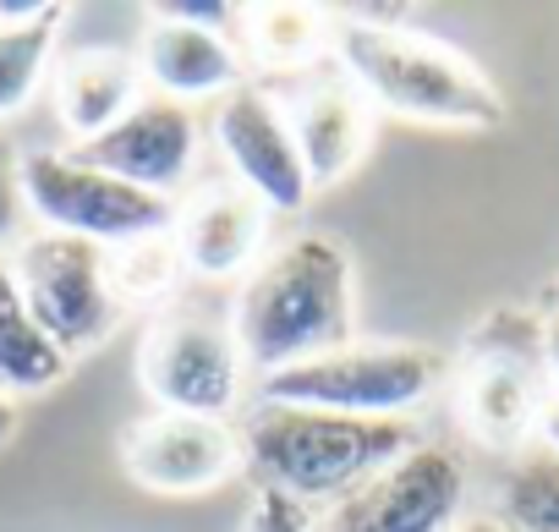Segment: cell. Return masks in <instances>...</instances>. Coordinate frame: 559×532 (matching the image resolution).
Listing matches in <instances>:
<instances>
[{
    "instance_id": "obj_1",
    "label": "cell",
    "mask_w": 559,
    "mask_h": 532,
    "mask_svg": "<svg viewBox=\"0 0 559 532\" xmlns=\"http://www.w3.org/2000/svg\"><path fill=\"white\" fill-rule=\"evenodd\" d=\"M357 286L352 252L335 236H292L269 247L236 286L230 335L258 379L352 346Z\"/></svg>"
},
{
    "instance_id": "obj_2",
    "label": "cell",
    "mask_w": 559,
    "mask_h": 532,
    "mask_svg": "<svg viewBox=\"0 0 559 532\" xmlns=\"http://www.w3.org/2000/svg\"><path fill=\"white\" fill-rule=\"evenodd\" d=\"M335 67L357 83L373 110L428 121V127H499L504 99L488 72L417 28L379 23V17H341L335 23Z\"/></svg>"
},
{
    "instance_id": "obj_3",
    "label": "cell",
    "mask_w": 559,
    "mask_h": 532,
    "mask_svg": "<svg viewBox=\"0 0 559 532\" xmlns=\"http://www.w3.org/2000/svg\"><path fill=\"white\" fill-rule=\"evenodd\" d=\"M417 439L423 434L406 417H341L313 406L258 401V412L241 423V461L263 477V488H280L302 505L313 499L335 505Z\"/></svg>"
},
{
    "instance_id": "obj_4",
    "label": "cell",
    "mask_w": 559,
    "mask_h": 532,
    "mask_svg": "<svg viewBox=\"0 0 559 532\" xmlns=\"http://www.w3.org/2000/svg\"><path fill=\"white\" fill-rule=\"evenodd\" d=\"M450 363L428 346H341L313 363L280 368L258 379V401L269 406H313V412H341V417H406L444 385Z\"/></svg>"
},
{
    "instance_id": "obj_5",
    "label": "cell",
    "mask_w": 559,
    "mask_h": 532,
    "mask_svg": "<svg viewBox=\"0 0 559 532\" xmlns=\"http://www.w3.org/2000/svg\"><path fill=\"white\" fill-rule=\"evenodd\" d=\"M23 203L45 230L99 241V247H121V241H138V236L176 230V198L143 192V187L78 159L72 149L23 154Z\"/></svg>"
},
{
    "instance_id": "obj_6",
    "label": "cell",
    "mask_w": 559,
    "mask_h": 532,
    "mask_svg": "<svg viewBox=\"0 0 559 532\" xmlns=\"http://www.w3.org/2000/svg\"><path fill=\"white\" fill-rule=\"evenodd\" d=\"M12 275H17L34 319L67 357L99 352L127 314L110 286V247H99V241L39 230V236L17 241Z\"/></svg>"
},
{
    "instance_id": "obj_7",
    "label": "cell",
    "mask_w": 559,
    "mask_h": 532,
    "mask_svg": "<svg viewBox=\"0 0 559 532\" xmlns=\"http://www.w3.org/2000/svg\"><path fill=\"white\" fill-rule=\"evenodd\" d=\"M138 379L159 412L225 423L247 395V357L230 324L198 314H159L138 346Z\"/></svg>"
},
{
    "instance_id": "obj_8",
    "label": "cell",
    "mask_w": 559,
    "mask_h": 532,
    "mask_svg": "<svg viewBox=\"0 0 559 532\" xmlns=\"http://www.w3.org/2000/svg\"><path fill=\"white\" fill-rule=\"evenodd\" d=\"M461 505H466L461 461L444 445L417 439L368 483H357L346 499H335L324 532H455Z\"/></svg>"
},
{
    "instance_id": "obj_9",
    "label": "cell",
    "mask_w": 559,
    "mask_h": 532,
    "mask_svg": "<svg viewBox=\"0 0 559 532\" xmlns=\"http://www.w3.org/2000/svg\"><path fill=\"white\" fill-rule=\"evenodd\" d=\"M209 138H214L230 181L247 187L269 214H297L313 198V181H308V165H302L286 99H274L269 88L241 83L225 99H214Z\"/></svg>"
},
{
    "instance_id": "obj_10",
    "label": "cell",
    "mask_w": 559,
    "mask_h": 532,
    "mask_svg": "<svg viewBox=\"0 0 559 532\" xmlns=\"http://www.w3.org/2000/svg\"><path fill=\"white\" fill-rule=\"evenodd\" d=\"M241 434L209 417L148 412L121 434V472L148 494H209L241 472Z\"/></svg>"
},
{
    "instance_id": "obj_11",
    "label": "cell",
    "mask_w": 559,
    "mask_h": 532,
    "mask_svg": "<svg viewBox=\"0 0 559 532\" xmlns=\"http://www.w3.org/2000/svg\"><path fill=\"white\" fill-rule=\"evenodd\" d=\"M198 149H203V127H198L192 105L143 94L110 132H99L94 143H78L72 154L143 187V192L176 198L187 187V176L198 170Z\"/></svg>"
},
{
    "instance_id": "obj_12",
    "label": "cell",
    "mask_w": 559,
    "mask_h": 532,
    "mask_svg": "<svg viewBox=\"0 0 559 532\" xmlns=\"http://www.w3.org/2000/svg\"><path fill=\"white\" fill-rule=\"evenodd\" d=\"M138 67H143L148 94H165L176 105H198V99H225L230 88H241L252 61L236 45V34L209 28V23H187L165 7H148Z\"/></svg>"
},
{
    "instance_id": "obj_13",
    "label": "cell",
    "mask_w": 559,
    "mask_h": 532,
    "mask_svg": "<svg viewBox=\"0 0 559 532\" xmlns=\"http://www.w3.org/2000/svg\"><path fill=\"white\" fill-rule=\"evenodd\" d=\"M286 116H292V132H297V149H302V165H308L313 187H335L368 154L373 105L335 67V56L297 78V94L286 99Z\"/></svg>"
},
{
    "instance_id": "obj_14",
    "label": "cell",
    "mask_w": 559,
    "mask_h": 532,
    "mask_svg": "<svg viewBox=\"0 0 559 532\" xmlns=\"http://www.w3.org/2000/svg\"><path fill=\"white\" fill-rule=\"evenodd\" d=\"M176 247L187 275L203 281H247V270L269 252V209L236 181H203L187 203H176Z\"/></svg>"
},
{
    "instance_id": "obj_15",
    "label": "cell",
    "mask_w": 559,
    "mask_h": 532,
    "mask_svg": "<svg viewBox=\"0 0 559 532\" xmlns=\"http://www.w3.org/2000/svg\"><path fill=\"white\" fill-rule=\"evenodd\" d=\"M548 395H554V385L526 357L483 352L461 379V423L477 445H488L499 456H521L526 445H537Z\"/></svg>"
},
{
    "instance_id": "obj_16",
    "label": "cell",
    "mask_w": 559,
    "mask_h": 532,
    "mask_svg": "<svg viewBox=\"0 0 559 532\" xmlns=\"http://www.w3.org/2000/svg\"><path fill=\"white\" fill-rule=\"evenodd\" d=\"M143 94H148V83H143L138 56L110 50V45L72 50L67 61H56V83H50L56 121L72 138V149L78 143H94L99 132H110Z\"/></svg>"
},
{
    "instance_id": "obj_17",
    "label": "cell",
    "mask_w": 559,
    "mask_h": 532,
    "mask_svg": "<svg viewBox=\"0 0 559 532\" xmlns=\"http://www.w3.org/2000/svg\"><path fill=\"white\" fill-rule=\"evenodd\" d=\"M67 368H72V357L34 319V308H28L17 275H12V258H0V390L12 401L45 395L67 379Z\"/></svg>"
},
{
    "instance_id": "obj_18",
    "label": "cell",
    "mask_w": 559,
    "mask_h": 532,
    "mask_svg": "<svg viewBox=\"0 0 559 532\" xmlns=\"http://www.w3.org/2000/svg\"><path fill=\"white\" fill-rule=\"evenodd\" d=\"M241 50L252 67L269 72H313L335 56V23L319 7H297V0H269V7H247L241 17Z\"/></svg>"
},
{
    "instance_id": "obj_19",
    "label": "cell",
    "mask_w": 559,
    "mask_h": 532,
    "mask_svg": "<svg viewBox=\"0 0 559 532\" xmlns=\"http://www.w3.org/2000/svg\"><path fill=\"white\" fill-rule=\"evenodd\" d=\"M67 7H0V121L17 116L50 78Z\"/></svg>"
},
{
    "instance_id": "obj_20",
    "label": "cell",
    "mask_w": 559,
    "mask_h": 532,
    "mask_svg": "<svg viewBox=\"0 0 559 532\" xmlns=\"http://www.w3.org/2000/svg\"><path fill=\"white\" fill-rule=\"evenodd\" d=\"M493 521L504 532H559V450L526 445L510 456L493 488Z\"/></svg>"
},
{
    "instance_id": "obj_21",
    "label": "cell",
    "mask_w": 559,
    "mask_h": 532,
    "mask_svg": "<svg viewBox=\"0 0 559 532\" xmlns=\"http://www.w3.org/2000/svg\"><path fill=\"white\" fill-rule=\"evenodd\" d=\"M181 275H187V258H181V247H176L170 230L110 247V286H116L121 308L165 303V297L181 286Z\"/></svg>"
},
{
    "instance_id": "obj_22",
    "label": "cell",
    "mask_w": 559,
    "mask_h": 532,
    "mask_svg": "<svg viewBox=\"0 0 559 532\" xmlns=\"http://www.w3.org/2000/svg\"><path fill=\"white\" fill-rule=\"evenodd\" d=\"M241 532H313V505H302V499H292V494L258 483Z\"/></svg>"
},
{
    "instance_id": "obj_23",
    "label": "cell",
    "mask_w": 559,
    "mask_h": 532,
    "mask_svg": "<svg viewBox=\"0 0 559 532\" xmlns=\"http://www.w3.org/2000/svg\"><path fill=\"white\" fill-rule=\"evenodd\" d=\"M23 214H28V203H23V154L0 138V247L23 230Z\"/></svg>"
},
{
    "instance_id": "obj_24",
    "label": "cell",
    "mask_w": 559,
    "mask_h": 532,
    "mask_svg": "<svg viewBox=\"0 0 559 532\" xmlns=\"http://www.w3.org/2000/svg\"><path fill=\"white\" fill-rule=\"evenodd\" d=\"M543 368H548V379L559 390V308L543 319Z\"/></svg>"
},
{
    "instance_id": "obj_25",
    "label": "cell",
    "mask_w": 559,
    "mask_h": 532,
    "mask_svg": "<svg viewBox=\"0 0 559 532\" xmlns=\"http://www.w3.org/2000/svg\"><path fill=\"white\" fill-rule=\"evenodd\" d=\"M537 445L559 450V390H554V395H548V406H543V428H537Z\"/></svg>"
},
{
    "instance_id": "obj_26",
    "label": "cell",
    "mask_w": 559,
    "mask_h": 532,
    "mask_svg": "<svg viewBox=\"0 0 559 532\" xmlns=\"http://www.w3.org/2000/svg\"><path fill=\"white\" fill-rule=\"evenodd\" d=\"M12 434H17V412H12V395L0 390V445H7Z\"/></svg>"
},
{
    "instance_id": "obj_27",
    "label": "cell",
    "mask_w": 559,
    "mask_h": 532,
    "mask_svg": "<svg viewBox=\"0 0 559 532\" xmlns=\"http://www.w3.org/2000/svg\"><path fill=\"white\" fill-rule=\"evenodd\" d=\"M455 532H504V527H499L493 516H472V521H461Z\"/></svg>"
},
{
    "instance_id": "obj_28",
    "label": "cell",
    "mask_w": 559,
    "mask_h": 532,
    "mask_svg": "<svg viewBox=\"0 0 559 532\" xmlns=\"http://www.w3.org/2000/svg\"><path fill=\"white\" fill-rule=\"evenodd\" d=\"M554 308H559V286H554Z\"/></svg>"
}]
</instances>
